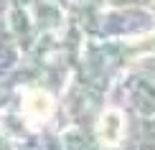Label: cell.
I'll return each mask as SVG.
<instances>
[{"label": "cell", "mask_w": 155, "mask_h": 150, "mask_svg": "<svg viewBox=\"0 0 155 150\" xmlns=\"http://www.w3.org/2000/svg\"><path fill=\"white\" fill-rule=\"evenodd\" d=\"M97 132H99V140H102V142H107V145H117L120 138H122V132H125L122 115L117 112V109H107V112L99 117Z\"/></svg>", "instance_id": "obj_1"}, {"label": "cell", "mask_w": 155, "mask_h": 150, "mask_svg": "<svg viewBox=\"0 0 155 150\" xmlns=\"http://www.w3.org/2000/svg\"><path fill=\"white\" fill-rule=\"evenodd\" d=\"M25 115L31 117V120L41 122L46 120L51 115V109H54V102H51V97L46 92H41V89H31L28 94H25V104H23Z\"/></svg>", "instance_id": "obj_2"}]
</instances>
